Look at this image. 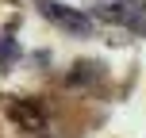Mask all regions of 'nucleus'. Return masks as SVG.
Returning a JSON list of instances; mask_svg holds the SVG:
<instances>
[{
	"mask_svg": "<svg viewBox=\"0 0 146 138\" xmlns=\"http://www.w3.org/2000/svg\"><path fill=\"white\" fill-rule=\"evenodd\" d=\"M88 19L146 35V0H92L88 4Z\"/></svg>",
	"mask_w": 146,
	"mask_h": 138,
	"instance_id": "obj_1",
	"label": "nucleus"
},
{
	"mask_svg": "<svg viewBox=\"0 0 146 138\" xmlns=\"http://www.w3.org/2000/svg\"><path fill=\"white\" fill-rule=\"evenodd\" d=\"M35 8L42 12V19H50L58 31H69V35H77V38H88V35H92V19H88L85 12H77V8H69V4H58V0H35Z\"/></svg>",
	"mask_w": 146,
	"mask_h": 138,
	"instance_id": "obj_2",
	"label": "nucleus"
}]
</instances>
